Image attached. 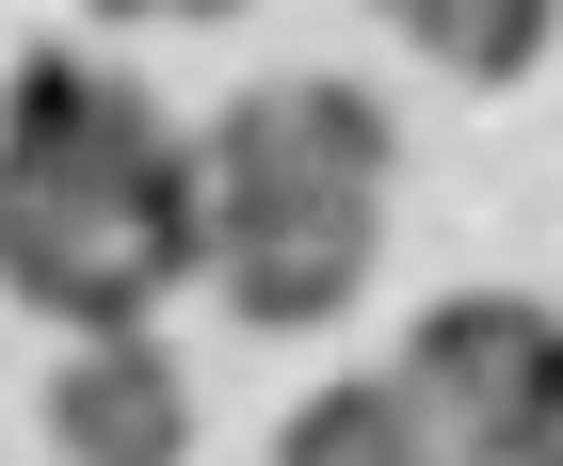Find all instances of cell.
Wrapping results in <instances>:
<instances>
[{"mask_svg":"<svg viewBox=\"0 0 563 466\" xmlns=\"http://www.w3.org/2000/svg\"><path fill=\"white\" fill-rule=\"evenodd\" d=\"M210 274V193H194V145L130 177H0V290L81 339H162V306Z\"/></svg>","mask_w":563,"mask_h":466,"instance_id":"cell-1","label":"cell"},{"mask_svg":"<svg viewBox=\"0 0 563 466\" xmlns=\"http://www.w3.org/2000/svg\"><path fill=\"white\" fill-rule=\"evenodd\" d=\"M387 386L419 402V434L451 466H563V306H531V290L419 306Z\"/></svg>","mask_w":563,"mask_h":466,"instance_id":"cell-2","label":"cell"},{"mask_svg":"<svg viewBox=\"0 0 563 466\" xmlns=\"http://www.w3.org/2000/svg\"><path fill=\"white\" fill-rule=\"evenodd\" d=\"M402 177V113L339 65H290V81H242L194 129V193L210 210H387Z\"/></svg>","mask_w":563,"mask_h":466,"instance_id":"cell-3","label":"cell"},{"mask_svg":"<svg viewBox=\"0 0 563 466\" xmlns=\"http://www.w3.org/2000/svg\"><path fill=\"white\" fill-rule=\"evenodd\" d=\"M371 274H387V210H210V290H225V322H258V339L354 322Z\"/></svg>","mask_w":563,"mask_h":466,"instance_id":"cell-4","label":"cell"},{"mask_svg":"<svg viewBox=\"0 0 563 466\" xmlns=\"http://www.w3.org/2000/svg\"><path fill=\"white\" fill-rule=\"evenodd\" d=\"M194 145L130 65H97V48H16V81H0V177H130Z\"/></svg>","mask_w":563,"mask_h":466,"instance_id":"cell-5","label":"cell"},{"mask_svg":"<svg viewBox=\"0 0 563 466\" xmlns=\"http://www.w3.org/2000/svg\"><path fill=\"white\" fill-rule=\"evenodd\" d=\"M48 451L65 466H194V370L162 339H81L48 370Z\"/></svg>","mask_w":563,"mask_h":466,"instance_id":"cell-6","label":"cell"},{"mask_svg":"<svg viewBox=\"0 0 563 466\" xmlns=\"http://www.w3.org/2000/svg\"><path fill=\"white\" fill-rule=\"evenodd\" d=\"M274 466H451V451L419 434V402L387 370H339V386H306L290 419H274Z\"/></svg>","mask_w":563,"mask_h":466,"instance_id":"cell-7","label":"cell"},{"mask_svg":"<svg viewBox=\"0 0 563 466\" xmlns=\"http://www.w3.org/2000/svg\"><path fill=\"white\" fill-rule=\"evenodd\" d=\"M402 33L451 81H531L548 65V0H402Z\"/></svg>","mask_w":563,"mask_h":466,"instance_id":"cell-8","label":"cell"}]
</instances>
